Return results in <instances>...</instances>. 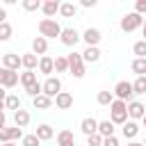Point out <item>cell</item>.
<instances>
[{"label":"cell","instance_id":"obj_1","mask_svg":"<svg viewBox=\"0 0 146 146\" xmlns=\"http://www.w3.org/2000/svg\"><path fill=\"white\" fill-rule=\"evenodd\" d=\"M110 121H112L114 125H123V123L128 121V103L114 98L112 105H110Z\"/></svg>","mask_w":146,"mask_h":146},{"label":"cell","instance_id":"obj_2","mask_svg":"<svg viewBox=\"0 0 146 146\" xmlns=\"http://www.w3.org/2000/svg\"><path fill=\"white\" fill-rule=\"evenodd\" d=\"M62 34V25L55 18H41L39 21V36L43 39H55Z\"/></svg>","mask_w":146,"mask_h":146},{"label":"cell","instance_id":"obj_3","mask_svg":"<svg viewBox=\"0 0 146 146\" xmlns=\"http://www.w3.org/2000/svg\"><path fill=\"white\" fill-rule=\"evenodd\" d=\"M66 62H68V73L73 75V78H84V71H87V66H84V62H82V55L80 52H71V55H66Z\"/></svg>","mask_w":146,"mask_h":146},{"label":"cell","instance_id":"obj_4","mask_svg":"<svg viewBox=\"0 0 146 146\" xmlns=\"http://www.w3.org/2000/svg\"><path fill=\"white\" fill-rule=\"evenodd\" d=\"M114 98L116 100H123V103H130L132 100V96H135V91H132V82H128V80H119L116 84H114Z\"/></svg>","mask_w":146,"mask_h":146},{"label":"cell","instance_id":"obj_5","mask_svg":"<svg viewBox=\"0 0 146 146\" xmlns=\"http://www.w3.org/2000/svg\"><path fill=\"white\" fill-rule=\"evenodd\" d=\"M121 30L123 32H135V30H139L141 25H144V16H139V14H135V11H130V14H125L123 18H121Z\"/></svg>","mask_w":146,"mask_h":146},{"label":"cell","instance_id":"obj_6","mask_svg":"<svg viewBox=\"0 0 146 146\" xmlns=\"http://www.w3.org/2000/svg\"><path fill=\"white\" fill-rule=\"evenodd\" d=\"M59 91H62V80H59L57 75H50V78H46V80L41 82V94H43V96L55 98Z\"/></svg>","mask_w":146,"mask_h":146},{"label":"cell","instance_id":"obj_7","mask_svg":"<svg viewBox=\"0 0 146 146\" xmlns=\"http://www.w3.org/2000/svg\"><path fill=\"white\" fill-rule=\"evenodd\" d=\"M59 41H62L66 48H75V46H78V41H80V32H78L75 27H62Z\"/></svg>","mask_w":146,"mask_h":146},{"label":"cell","instance_id":"obj_8","mask_svg":"<svg viewBox=\"0 0 146 146\" xmlns=\"http://www.w3.org/2000/svg\"><path fill=\"white\" fill-rule=\"evenodd\" d=\"M146 114V105L139 103V100H130L128 103V119L130 121H141Z\"/></svg>","mask_w":146,"mask_h":146},{"label":"cell","instance_id":"obj_9","mask_svg":"<svg viewBox=\"0 0 146 146\" xmlns=\"http://www.w3.org/2000/svg\"><path fill=\"white\" fill-rule=\"evenodd\" d=\"M80 39H82L87 46H98L100 39H103V32H100L98 27H87V30L80 34Z\"/></svg>","mask_w":146,"mask_h":146},{"label":"cell","instance_id":"obj_10","mask_svg":"<svg viewBox=\"0 0 146 146\" xmlns=\"http://www.w3.org/2000/svg\"><path fill=\"white\" fill-rule=\"evenodd\" d=\"M80 55H82L84 66H87V64H96V62H100V57H103V52H100V48H98V46H87Z\"/></svg>","mask_w":146,"mask_h":146},{"label":"cell","instance_id":"obj_11","mask_svg":"<svg viewBox=\"0 0 146 146\" xmlns=\"http://www.w3.org/2000/svg\"><path fill=\"white\" fill-rule=\"evenodd\" d=\"M52 103H55L57 110H71V107H73V94H68V91H59V94L52 98Z\"/></svg>","mask_w":146,"mask_h":146},{"label":"cell","instance_id":"obj_12","mask_svg":"<svg viewBox=\"0 0 146 146\" xmlns=\"http://www.w3.org/2000/svg\"><path fill=\"white\" fill-rule=\"evenodd\" d=\"M2 68H7V71H16V73H18V68H21V55H16V52H7V55H2Z\"/></svg>","mask_w":146,"mask_h":146},{"label":"cell","instance_id":"obj_13","mask_svg":"<svg viewBox=\"0 0 146 146\" xmlns=\"http://www.w3.org/2000/svg\"><path fill=\"white\" fill-rule=\"evenodd\" d=\"M39 73H43L46 78H50L52 73H55V59L50 57V55H43V57H39Z\"/></svg>","mask_w":146,"mask_h":146},{"label":"cell","instance_id":"obj_14","mask_svg":"<svg viewBox=\"0 0 146 146\" xmlns=\"http://www.w3.org/2000/svg\"><path fill=\"white\" fill-rule=\"evenodd\" d=\"M30 121H32V116H30V112H27V110H23V107H21V110H16V112H14V125H16V128H21V130H23L25 125H30Z\"/></svg>","mask_w":146,"mask_h":146},{"label":"cell","instance_id":"obj_15","mask_svg":"<svg viewBox=\"0 0 146 146\" xmlns=\"http://www.w3.org/2000/svg\"><path fill=\"white\" fill-rule=\"evenodd\" d=\"M80 130L89 137V135H96L98 132V121L94 119V116H84L82 121H80Z\"/></svg>","mask_w":146,"mask_h":146},{"label":"cell","instance_id":"obj_16","mask_svg":"<svg viewBox=\"0 0 146 146\" xmlns=\"http://www.w3.org/2000/svg\"><path fill=\"white\" fill-rule=\"evenodd\" d=\"M34 135H36V139H39V141H50V139L55 137V130H52V125H48V123H41V125H36Z\"/></svg>","mask_w":146,"mask_h":146},{"label":"cell","instance_id":"obj_17","mask_svg":"<svg viewBox=\"0 0 146 146\" xmlns=\"http://www.w3.org/2000/svg\"><path fill=\"white\" fill-rule=\"evenodd\" d=\"M59 0H46V2H41V11H43V16L46 18H52L55 14H59Z\"/></svg>","mask_w":146,"mask_h":146},{"label":"cell","instance_id":"obj_18","mask_svg":"<svg viewBox=\"0 0 146 146\" xmlns=\"http://www.w3.org/2000/svg\"><path fill=\"white\" fill-rule=\"evenodd\" d=\"M21 66H23L25 71H36L39 57H36L34 52H25V55H21Z\"/></svg>","mask_w":146,"mask_h":146},{"label":"cell","instance_id":"obj_19","mask_svg":"<svg viewBox=\"0 0 146 146\" xmlns=\"http://www.w3.org/2000/svg\"><path fill=\"white\" fill-rule=\"evenodd\" d=\"M16 84H18V73H16V71H7V68H5L0 87H2V89H14Z\"/></svg>","mask_w":146,"mask_h":146},{"label":"cell","instance_id":"obj_20","mask_svg":"<svg viewBox=\"0 0 146 146\" xmlns=\"http://www.w3.org/2000/svg\"><path fill=\"white\" fill-rule=\"evenodd\" d=\"M32 52H34L36 57H43V55L48 52V39L34 36V41H32Z\"/></svg>","mask_w":146,"mask_h":146},{"label":"cell","instance_id":"obj_21","mask_svg":"<svg viewBox=\"0 0 146 146\" xmlns=\"http://www.w3.org/2000/svg\"><path fill=\"white\" fill-rule=\"evenodd\" d=\"M121 132H123V137H125V139H130V141H132V139L137 137V132H139V123H137V121H130V119H128V121L123 123Z\"/></svg>","mask_w":146,"mask_h":146},{"label":"cell","instance_id":"obj_22","mask_svg":"<svg viewBox=\"0 0 146 146\" xmlns=\"http://www.w3.org/2000/svg\"><path fill=\"white\" fill-rule=\"evenodd\" d=\"M57 146H75L73 130H59L57 132Z\"/></svg>","mask_w":146,"mask_h":146},{"label":"cell","instance_id":"obj_23","mask_svg":"<svg viewBox=\"0 0 146 146\" xmlns=\"http://www.w3.org/2000/svg\"><path fill=\"white\" fill-rule=\"evenodd\" d=\"M75 14H78V5H75V2H62V5H59V16L73 18Z\"/></svg>","mask_w":146,"mask_h":146},{"label":"cell","instance_id":"obj_24","mask_svg":"<svg viewBox=\"0 0 146 146\" xmlns=\"http://www.w3.org/2000/svg\"><path fill=\"white\" fill-rule=\"evenodd\" d=\"M32 105H34V110H50V107H52V98L39 94L36 98H32Z\"/></svg>","mask_w":146,"mask_h":146},{"label":"cell","instance_id":"obj_25","mask_svg":"<svg viewBox=\"0 0 146 146\" xmlns=\"http://www.w3.org/2000/svg\"><path fill=\"white\" fill-rule=\"evenodd\" d=\"M18 82L27 89V87H32V84H34V82H39V80H36V73H34V71H23V73L18 75Z\"/></svg>","mask_w":146,"mask_h":146},{"label":"cell","instance_id":"obj_26","mask_svg":"<svg viewBox=\"0 0 146 146\" xmlns=\"http://www.w3.org/2000/svg\"><path fill=\"white\" fill-rule=\"evenodd\" d=\"M98 135L100 137H112L114 135V123L107 119V121H98Z\"/></svg>","mask_w":146,"mask_h":146},{"label":"cell","instance_id":"obj_27","mask_svg":"<svg viewBox=\"0 0 146 146\" xmlns=\"http://www.w3.org/2000/svg\"><path fill=\"white\" fill-rule=\"evenodd\" d=\"M5 110H11V112L21 110V98H18L16 94H7V98H5Z\"/></svg>","mask_w":146,"mask_h":146},{"label":"cell","instance_id":"obj_28","mask_svg":"<svg viewBox=\"0 0 146 146\" xmlns=\"http://www.w3.org/2000/svg\"><path fill=\"white\" fill-rule=\"evenodd\" d=\"M130 68H132V73L139 78V75H146V59H139V57H135L132 59V64H130Z\"/></svg>","mask_w":146,"mask_h":146},{"label":"cell","instance_id":"obj_29","mask_svg":"<svg viewBox=\"0 0 146 146\" xmlns=\"http://www.w3.org/2000/svg\"><path fill=\"white\" fill-rule=\"evenodd\" d=\"M96 100H98V105H103V107H110L112 105V100H114V94L112 91H98V96H96Z\"/></svg>","mask_w":146,"mask_h":146},{"label":"cell","instance_id":"obj_30","mask_svg":"<svg viewBox=\"0 0 146 146\" xmlns=\"http://www.w3.org/2000/svg\"><path fill=\"white\" fill-rule=\"evenodd\" d=\"M132 91L137 94V96H141V94H146V75H139L135 82H132Z\"/></svg>","mask_w":146,"mask_h":146},{"label":"cell","instance_id":"obj_31","mask_svg":"<svg viewBox=\"0 0 146 146\" xmlns=\"http://www.w3.org/2000/svg\"><path fill=\"white\" fill-rule=\"evenodd\" d=\"M55 73H68V62L64 55L55 57Z\"/></svg>","mask_w":146,"mask_h":146},{"label":"cell","instance_id":"obj_32","mask_svg":"<svg viewBox=\"0 0 146 146\" xmlns=\"http://www.w3.org/2000/svg\"><path fill=\"white\" fill-rule=\"evenodd\" d=\"M132 52L139 57V59H146V41L141 39V41H135V46H132Z\"/></svg>","mask_w":146,"mask_h":146},{"label":"cell","instance_id":"obj_33","mask_svg":"<svg viewBox=\"0 0 146 146\" xmlns=\"http://www.w3.org/2000/svg\"><path fill=\"white\" fill-rule=\"evenodd\" d=\"M11 34H14L11 23H2V25H0V41H9V39H11Z\"/></svg>","mask_w":146,"mask_h":146},{"label":"cell","instance_id":"obj_34","mask_svg":"<svg viewBox=\"0 0 146 146\" xmlns=\"http://www.w3.org/2000/svg\"><path fill=\"white\" fill-rule=\"evenodd\" d=\"M25 11H39L41 9V0H23L21 2Z\"/></svg>","mask_w":146,"mask_h":146},{"label":"cell","instance_id":"obj_35","mask_svg":"<svg viewBox=\"0 0 146 146\" xmlns=\"http://www.w3.org/2000/svg\"><path fill=\"white\" fill-rule=\"evenodd\" d=\"M21 141H23V146H39V144H41V141L36 139V135H34V132H32V135H23V139H21Z\"/></svg>","mask_w":146,"mask_h":146},{"label":"cell","instance_id":"obj_36","mask_svg":"<svg viewBox=\"0 0 146 146\" xmlns=\"http://www.w3.org/2000/svg\"><path fill=\"white\" fill-rule=\"evenodd\" d=\"M25 94H27L30 98H36V96L41 94V82H34L32 87H27V89H25Z\"/></svg>","mask_w":146,"mask_h":146},{"label":"cell","instance_id":"obj_37","mask_svg":"<svg viewBox=\"0 0 146 146\" xmlns=\"http://www.w3.org/2000/svg\"><path fill=\"white\" fill-rule=\"evenodd\" d=\"M87 146H103V137L96 132V135H89L87 137Z\"/></svg>","mask_w":146,"mask_h":146},{"label":"cell","instance_id":"obj_38","mask_svg":"<svg viewBox=\"0 0 146 146\" xmlns=\"http://www.w3.org/2000/svg\"><path fill=\"white\" fill-rule=\"evenodd\" d=\"M16 139H23V130L21 128H9V141H16Z\"/></svg>","mask_w":146,"mask_h":146},{"label":"cell","instance_id":"obj_39","mask_svg":"<svg viewBox=\"0 0 146 146\" xmlns=\"http://www.w3.org/2000/svg\"><path fill=\"white\" fill-rule=\"evenodd\" d=\"M135 14H139V16L146 14V0H137L135 2Z\"/></svg>","mask_w":146,"mask_h":146},{"label":"cell","instance_id":"obj_40","mask_svg":"<svg viewBox=\"0 0 146 146\" xmlns=\"http://www.w3.org/2000/svg\"><path fill=\"white\" fill-rule=\"evenodd\" d=\"M103 146H119L116 135H112V137H103Z\"/></svg>","mask_w":146,"mask_h":146},{"label":"cell","instance_id":"obj_41","mask_svg":"<svg viewBox=\"0 0 146 146\" xmlns=\"http://www.w3.org/2000/svg\"><path fill=\"white\" fill-rule=\"evenodd\" d=\"M9 141V128L5 125V128H0V144H7Z\"/></svg>","mask_w":146,"mask_h":146},{"label":"cell","instance_id":"obj_42","mask_svg":"<svg viewBox=\"0 0 146 146\" xmlns=\"http://www.w3.org/2000/svg\"><path fill=\"white\" fill-rule=\"evenodd\" d=\"M2 23H7V9L5 7H0V25Z\"/></svg>","mask_w":146,"mask_h":146},{"label":"cell","instance_id":"obj_43","mask_svg":"<svg viewBox=\"0 0 146 146\" xmlns=\"http://www.w3.org/2000/svg\"><path fill=\"white\" fill-rule=\"evenodd\" d=\"M80 5H82V7H87V9H89V7H96V0H82V2H80Z\"/></svg>","mask_w":146,"mask_h":146},{"label":"cell","instance_id":"obj_44","mask_svg":"<svg viewBox=\"0 0 146 146\" xmlns=\"http://www.w3.org/2000/svg\"><path fill=\"white\" fill-rule=\"evenodd\" d=\"M7 125V116H5V112H0V128H5Z\"/></svg>","mask_w":146,"mask_h":146},{"label":"cell","instance_id":"obj_45","mask_svg":"<svg viewBox=\"0 0 146 146\" xmlns=\"http://www.w3.org/2000/svg\"><path fill=\"white\" fill-rule=\"evenodd\" d=\"M5 98H7V89L0 87V103H5Z\"/></svg>","mask_w":146,"mask_h":146},{"label":"cell","instance_id":"obj_46","mask_svg":"<svg viewBox=\"0 0 146 146\" xmlns=\"http://www.w3.org/2000/svg\"><path fill=\"white\" fill-rule=\"evenodd\" d=\"M128 146H144V141H135V139H132V141H130Z\"/></svg>","mask_w":146,"mask_h":146},{"label":"cell","instance_id":"obj_47","mask_svg":"<svg viewBox=\"0 0 146 146\" xmlns=\"http://www.w3.org/2000/svg\"><path fill=\"white\" fill-rule=\"evenodd\" d=\"M0 146H16L14 141H7V144H0Z\"/></svg>","mask_w":146,"mask_h":146},{"label":"cell","instance_id":"obj_48","mask_svg":"<svg viewBox=\"0 0 146 146\" xmlns=\"http://www.w3.org/2000/svg\"><path fill=\"white\" fill-rule=\"evenodd\" d=\"M2 73H5V68H2V66H0V82H2Z\"/></svg>","mask_w":146,"mask_h":146},{"label":"cell","instance_id":"obj_49","mask_svg":"<svg viewBox=\"0 0 146 146\" xmlns=\"http://www.w3.org/2000/svg\"><path fill=\"white\" fill-rule=\"evenodd\" d=\"M0 112H5V103H0Z\"/></svg>","mask_w":146,"mask_h":146},{"label":"cell","instance_id":"obj_50","mask_svg":"<svg viewBox=\"0 0 146 146\" xmlns=\"http://www.w3.org/2000/svg\"><path fill=\"white\" fill-rule=\"evenodd\" d=\"M141 123H144V128H146V114H144V119H141Z\"/></svg>","mask_w":146,"mask_h":146},{"label":"cell","instance_id":"obj_51","mask_svg":"<svg viewBox=\"0 0 146 146\" xmlns=\"http://www.w3.org/2000/svg\"><path fill=\"white\" fill-rule=\"evenodd\" d=\"M141 27H146V18H144V25H141Z\"/></svg>","mask_w":146,"mask_h":146},{"label":"cell","instance_id":"obj_52","mask_svg":"<svg viewBox=\"0 0 146 146\" xmlns=\"http://www.w3.org/2000/svg\"><path fill=\"white\" fill-rule=\"evenodd\" d=\"M144 146H146V141H144Z\"/></svg>","mask_w":146,"mask_h":146},{"label":"cell","instance_id":"obj_53","mask_svg":"<svg viewBox=\"0 0 146 146\" xmlns=\"http://www.w3.org/2000/svg\"><path fill=\"white\" fill-rule=\"evenodd\" d=\"M84 146H87V144H84Z\"/></svg>","mask_w":146,"mask_h":146}]
</instances>
